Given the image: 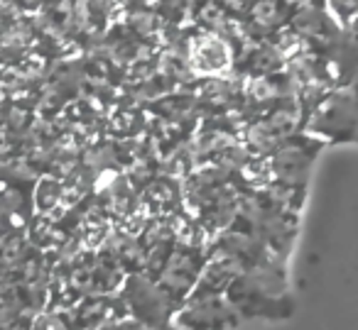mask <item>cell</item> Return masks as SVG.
I'll list each match as a JSON object with an SVG mask.
<instances>
[{"mask_svg":"<svg viewBox=\"0 0 358 330\" xmlns=\"http://www.w3.org/2000/svg\"><path fill=\"white\" fill-rule=\"evenodd\" d=\"M302 133L322 144H358V76L319 98Z\"/></svg>","mask_w":358,"mask_h":330,"instance_id":"6da1fadb","label":"cell"},{"mask_svg":"<svg viewBox=\"0 0 358 330\" xmlns=\"http://www.w3.org/2000/svg\"><path fill=\"white\" fill-rule=\"evenodd\" d=\"M187 61L199 74L209 76V79H221V74H226L234 66L236 57L224 35L201 32V35L192 37L189 47H187Z\"/></svg>","mask_w":358,"mask_h":330,"instance_id":"5b68a950","label":"cell"},{"mask_svg":"<svg viewBox=\"0 0 358 330\" xmlns=\"http://www.w3.org/2000/svg\"><path fill=\"white\" fill-rule=\"evenodd\" d=\"M238 323L241 315L226 294L209 291H192L174 313L177 330H234Z\"/></svg>","mask_w":358,"mask_h":330,"instance_id":"277c9868","label":"cell"},{"mask_svg":"<svg viewBox=\"0 0 358 330\" xmlns=\"http://www.w3.org/2000/svg\"><path fill=\"white\" fill-rule=\"evenodd\" d=\"M123 310L128 318L140 320L155 330H177L174 328V313L179 303L159 286L157 279L135 271L125 279L123 291Z\"/></svg>","mask_w":358,"mask_h":330,"instance_id":"7a4b0ae2","label":"cell"},{"mask_svg":"<svg viewBox=\"0 0 358 330\" xmlns=\"http://www.w3.org/2000/svg\"><path fill=\"white\" fill-rule=\"evenodd\" d=\"M327 13L338 27H348L358 20V0H327Z\"/></svg>","mask_w":358,"mask_h":330,"instance_id":"52a82bcc","label":"cell"},{"mask_svg":"<svg viewBox=\"0 0 358 330\" xmlns=\"http://www.w3.org/2000/svg\"><path fill=\"white\" fill-rule=\"evenodd\" d=\"M0 330H27V325L17 318H6L0 323Z\"/></svg>","mask_w":358,"mask_h":330,"instance_id":"9c48e42d","label":"cell"},{"mask_svg":"<svg viewBox=\"0 0 358 330\" xmlns=\"http://www.w3.org/2000/svg\"><path fill=\"white\" fill-rule=\"evenodd\" d=\"M3 232H6V220H3V213H0V237H3Z\"/></svg>","mask_w":358,"mask_h":330,"instance_id":"30bf717a","label":"cell"},{"mask_svg":"<svg viewBox=\"0 0 358 330\" xmlns=\"http://www.w3.org/2000/svg\"><path fill=\"white\" fill-rule=\"evenodd\" d=\"M209 257V245L201 240H182L177 237L169 250L167 260H164L162 269L157 274V281L177 303L192 294L201 276V269Z\"/></svg>","mask_w":358,"mask_h":330,"instance_id":"3957f363","label":"cell"},{"mask_svg":"<svg viewBox=\"0 0 358 330\" xmlns=\"http://www.w3.org/2000/svg\"><path fill=\"white\" fill-rule=\"evenodd\" d=\"M250 17L260 27H278L280 20L285 17V3H278V0H258L253 6V10H250Z\"/></svg>","mask_w":358,"mask_h":330,"instance_id":"8992f818","label":"cell"},{"mask_svg":"<svg viewBox=\"0 0 358 330\" xmlns=\"http://www.w3.org/2000/svg\"><path fill=\"white\" fill-rule=\"evenodd\" d=\"M103 330H155V328H150V325L140 323V320L128 318V315H120V318H115V320H110V323H106Z\"/></svg>","mask_w":358,"mask_h":330,"instance_id":"ba28073f","label":"cell"}]
</instances>
